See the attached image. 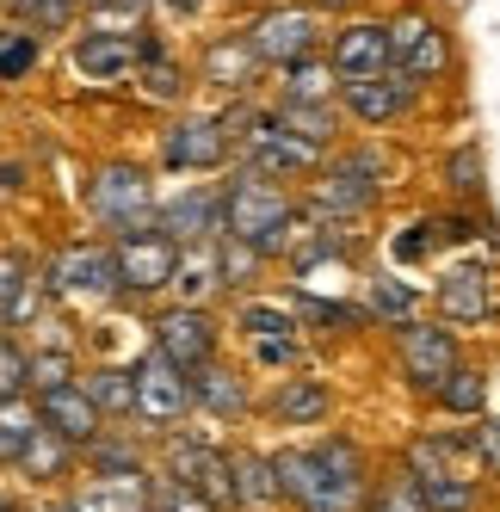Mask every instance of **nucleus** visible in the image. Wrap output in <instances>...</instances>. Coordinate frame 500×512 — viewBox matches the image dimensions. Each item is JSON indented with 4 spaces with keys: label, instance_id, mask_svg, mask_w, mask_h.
<instances>
[{
    "label": "nucleus",
    "instance_id": "52",
    "mask_svg": "<svg viewBox=\"0 0 500 512\" xmlns=\"http://www.w3.org/2000/svg\"><path fill=\"white\" fill-rule=\"evenodd\" d=\"M359 0H309V13H352Z\"/></svg>",
    "mask_w": 500,
    "mask_h": 512
},
{
    "label": "nucleus",
    "instance_id": "2",
    "mask_svg": "<svg viewBox=\"0 0 500 512\" xmlns=\"http://www.w3.org/2000/svg\"><path fill=\"white\" fill-rule=\"evenodd\" d=\"M291 229H297V210L284 198V186H272L260 173H235L223 186V241L266 260V253L291 247Z\"/></svg>",
    "mask_w": 500,
    "mask_h": 512
},
{
    "label": "nucleus",
    "instance_id": "46",
    "mask_svg": "<svg viewBox=\"0 0 500 512\" xmlns=\"http://www.w3.org/2000/svg\"><path fill=\"white\" fill-rule=\"evenodd\" d=\"M25 68H38V38H13V44H0V81H19Z\"/></svg>",
    "mask_w": 500,
    "mask_h": 512
},
{
    "label": "nucleus",
    "instance_id": "30",
    "mask_svg": "<svg viewBox=\"0 0 500 512\" xmlns=\"http://www.w3.org/2000/svg\"><path fill=\"white\" fill-rule=\"evenodd\" d=\"M81 395L99 408V420H130V364H99V371H87Z\"/></svg>",
    "mask_w": 500,
    "mask_h": 512
},
{
    "label": "nucleus",
    "instance_id": "53",
    "mask_svg": "<svg viewBox=\"0 0 500 512\" xmlns=\"http://www.w3.org/2000/svg\"><path fill=\"white\" fill-rule=\"evenodd\" d=\"M75 7H87V13H99V7H105V0H75Z\"/></svg>",
    "mask_w": 500,
    "mask_h": 512
},
{
    "label": "nucleus",
    "instance_id": "4",
    "mask_svg": "<svg viewBox=\"0 0 500 512\" xmlns=\"http://www.w3.org/2000/svg\"><path fill=\"white\" fill-rule=\"evenodd\" d=\"M130 414L149 432H173L192 414V377L149 352L142 364H130Z\"/></svg>",
    "mask_w": 500,
    "mask_h": 512
},
{
    "label": "nucleus",
    "instance_id": "39",
    "mask_svg": "<svg viewBox=\"0 0 500 512\" xmlns=\"http://www.w3.org/2000/svg\"><path fill=\"white\" fill-rule=\"evenodd\" d=\"M371 315L389 321V327L414 321V290H408L402 278H371Z\"/></svg>",
    "mask_w": 500,
    "mask_h": 512
},
{
    "label": "nucleus",
    "instance_id": "13",
    "mask_svg": "<svg viewBox=\"0 0 500 512\" xmlns=\"http://www.w3.org/2000/svg\"><path fill=\"white\" fill-rule=\"evenodd\" d=\"M155 235H167L173 247H192V241H217L223 235V192L192 186L173 204H155Z\"/></svg>",
    "mask_w": 500,
    "mask_h": 512
},
{
    "label": "nucleus",
    "instance_id": "23",
    "mask_svg": "<svg viewBox=\"0 0 500 512\" xmlns=\"http://www.w3.org/2000/svg\"><path fill=\"white\" fill-rule=\"evenodd\" d=\"M198 75L210 87H223V93H247V87H254V75H260V56H254V44H247V38H217V44L204 50Z\"/></svg>",
    "mask_w": 500,
    "mask_h": 512
},
{
    "label": "nucleus",
    "instance_id": "34",
    "mask_svg": "<svg viewBox=\"0 0 500 512\" xmlns=\"http://www.w3.org/2000/svg\"><path fill=\"white\" fill-rule=\"evenodd\" d=\"M81 463H87V475H136V469H142V451L130 445V438L99 432L93 445L81 451Z\"/></svg>",
    "mask_w": 500,
    "mask_h": 512
},
{
    "label": "nucleus",
    "instance_id": "31",
    "mask_svg": "<svg viewBox=\"0 0 500 512\" xmlns=\"http://www.w3.org/2000/svg\"><path fill=\"white\" fill-rule=\"evenodd\" d=\"M38 432H44V426H38V408H31V395L0 401V469H13Z\"/></svg>",
    "mask_w": 500,
    "mask_h": 512
},
{
    "label": "nucleus",
    "instance_id": "9",
    "mask_svg": "<svg viewBox=\"0 0 500 512\" xmlns=\"http://www.w3.org/2000/svg\"><path fill=\"white\" fill-rule=\"evenodd\" d=\"M377 192H383V161H377L371 149H359V155L328 161V173L315 179V210H328V216H359V210L377 204Z\"/></svg>",
    "mask_w": 500,
    "mask_h": 512
},
{
    "label": "nucleus",
    "instance_id": "14",
    "mask_svg": "<svg viewBox=\"0 0 500 512\" xmlns=\"http://www.w3.org/2000/svg\"><path fill=\"white\" fill-rule=\"evenodd\" d=\"M31 408H38V426H44V432H56L62 445H75V451H87L93 438L105 432V420H99L93 401L81 395V383H62V389L31 395Z\"/></svg>",
    "mask_w": 500,
    "mask_h": 512
},
{
    "label": "nucleus",
    "instance_id": "37",
    "mask_svg": "<svg viewBox=\"0 0 500 512\" xmlns=\"http://www.w3.org/2000/svg\"><path fill=\"white\" fill-rule=\"evenodd\" d=\"M136 81H142V99L173 105V99L186 93V68H173V62H161V56H142V62H136Z\"/></svg>",
    "mask_w": 500,
    "mask_h": 512
},
{
    "label": "nucleus",
    "instance_id": "54",
    "mask_svg": "<svg viewBox=\"0 0 500 512\" xmlns=\"http://www.w3.org/2000/svg\"><path fill=\"white\" fill-rule=\"evenodd\" d=\"M0 506H7V494H0Z\"/></svg>",
    "mask_w": 500,
    "mask_h": 512
},
{
    "label": "nucleus",
    "instance_id": "21",
    "mask_svg": "<svg viewBox=\"0 0 500 512\" xmlns=\"http://www.w3.org/2000/svg\"><path fill=\"white\" fill-rule=\"evenodd\" d=\"M149 506V469L136 475H87L75 500H62V512H142Z\"/></svg>",
    "mask_w": 500,
    "mask_h": 512
},
{
    "label": "nucleus",
    "instance_id": "28",
    "mask_svg": "<svg viewBox=\"0 0 500 512\" xmlns=\"http://www.w3.org/2000/svg\"><path fill=\"white\" fill-rule=\"evenodd\" d=\"M13 469L25 475V482H38V488H56L62 475L75 469V445H62L56 432H38V438H31V445H25V457H19Z\"/></svg>",
    "mask_w": 500,
    "mask_h": 512
},
{
    "label": "nucleus",
    "instance_id": "15",
    "mask_svg": "<svg viewBox=\"0 0 500 512\" xmlns=\"http://www.w3.org/2000/svg\"><path fill=\"white\" fill-rule=\"evenodd\" d=\"M241 149H247V173H321V149H309V142H297L291 130H278L272 118H260L254 130L241 136Z\"/></svg>",
    "mask_w": 500,
    "mask_h": 512
},
{
    "label": "nucleus",
    "instance_id": "41",
    "mask_svg": "<svg viewBox=\"0 0 500 512\" xmlns=\"http://www.w3.org/2000/svg\"><path fill=\"white\" fill-rule=\"evenodd\" d=\"M31 309V278H25V260L0 253V321H19Z\"/></svg>",
    "mask_w": 500,
    "mask_h": 512
},
{
    "label": "nucleus",
    "instance_id": "33",
    "mask_svg": "<svg viewBox=\"0 0 500 512\" xmlns=\"http://www.w3.org/2000/svg\"><path fill=\"white\" fill-rule=\"evenodd\" d=\"M433 401H439V408H451V414H482V401H488V377L482 371H470V364H457V371L433 389Z\"/></svg>",
    "mask_w": 500,
    "mask_h": 512
},
{
    "label": "nucleus",
    "instance_id": "3",
    "mask_svg": "<svg viewBox=\"0 0 500 512\" xmlns=\"http://www.w3.org/2000/svg\"><path fill=\"white\" fill-rule=\"evenodd\" d=\"M87 204L112 235H149L155 229V186H149V173L130 167V161L99 167L93 186H87Z\"/></svg>",
    "mask_w": 500,
    "mask_h": 512
},
{
    "label": "nucleus",
    "instance_id": "5",
    "mask_svg": "<svg viewBox=\"0 0 500 512\" xmlns=\"http://www.w3.org/2000/svg\"><path fill=\"white\" fill-rule=\"evenodd\" d=\"M389 68H396L408 87L439 81L445 68H451V38H445V25L426 19V13H402L396 25H389Z\"/></svg>",
    "mask_w": 500,
    "mask_h": 512
},
{
    "label": "nucleus",
    "instance_id": "20",
    "mask_svg": "<svg viewBox=\"0 0 500 512\" xmlns=\"http://www.w3.org/2000/svg\"><path fill=\"white\" fill-rule=\"evenodd\" d=\"M149 56L136 38H124V31H81L75 38V68L87 81H124L136 75V62Z\"/></svg>",
    "mask_w": 500,
    "mask_h": 512
},
{
    "label": "nucleus",
    "instance_id": "51",
    "mask_svg": "<svg viewBox=\"0 0 500 512\" xmlns=\"http://www.w3.org/2000/svg\"><path fill=\"white\" fill-rule=\"evenodd\" d=\"M155 7H161L167 19H192V13L204 7V0H155Z\"/></svg>",
    "mask_w": 500,
    "mask_h": 512
},
{
    "label": "nucleus",
    "instance_id": "6",
    "mask_svg": "<svg viewBox=\"0 0 500 512\" xmlns=\"http://www.w3.org/2000/svg\"><path fill=\"white\" fill-rule=\"evenodd\" d=\"M44 284L56 290L62 303H112L118 297V266H112V247H93V241H75L62 247Z\"/></svg>",
    "mask_w": 500,
    "mask_h": 512
},
{
    "label": "nucleus",
    "instance_id": "50",
    "mask_svg": "<svg viewBox=\"0 0 500 512\" xmlns=\"http://www.w3.org/2000/svg\"><path fill=\"white\" fill-rule=\"evenodd\" d=\"M254 358H260V364H278V371H284V364H297L303 352H297V340H254Z\"/></svg>",
    "mask_w": 500,
    "mask_h": 512
},
{
    "label": "nucleus",
    "instance_id": "25",
    "mask_svg": "<svg viewBox=\"0 0 500 512\" xmlns=\"http://www.w3.org/2000/svg\"><path fill=\"white\" fill-rule=\"evenodd\" d=\"M328 408H334V395L321 377H284L272 395V420L284 426H315V420H328Z\"/></svg>",
    "mask_w": 500,
    "mask_h": 512
},
{
    "label": "nucleus",
    "instance_id": "17",
    "mask_svg": "<svg viewBox=\"0 0 500 512\" xmlns=\"http://www.w3.org/2000/svg\"><path fill=\"white\" fill-rule=\"evenodd\" d=\"M328 68H334V81H371L389 68V25H371V19H352L334 50H328Z\"/></svg>",
    "mask_w": 500,
    "mask_h": 512
},
{
    "label": "nucleus",
    "instance_id": "45",
    "mask_svg": "<svg viewBox=\"0 0 500 512\" xmlns=\"http://www.w3.org/2000/svg\"><path fill=\"white\" fill-rule=\"evenodd\" d=\"M365 512H426V506H420V488L402 475V482H389L383 494H371V500H365Z\"/></svg>",
    "mask_w": 500,
    "mask_h": 512
},
{
    "label": "nucleus",
    "instance_id": "38",
    "mask_svg": "<svg viewBox=\"0 0 500 512\" xmlns=\"http://www.w3.org/2000/svg\"><path fill=\"white\" fill-rule=\"evenodd\" d=\"M142 512H217L204 494H192L186 482H173V475H149V506Z\"/></svg>",
    "mask_w": 500,
    "mask_h": 512
},
{
    "label": "nucleus",
    "instance_id": "24",
    "mask_svg": "<svg viewBox=\"0 0 500 512\" xmlns=\"http://www.w3.org/2000/svg\"><path fill=\"white\" fill-rule=\"evenodd\" d=\"M229 482H235V506H247V512H266L284 500L278 469L266 451H229Z\"/></svg>",
    "mask_w": 500,
    "mask_h": 512
},
{
    "label": "nucleus",
    "instance_id": "42",
    "mask_svg": "<svg viewBox=\"0 0 500 512\" xmlns=\"http://www.w3.org/2000/svg\"><path fill=\"white\" fill-rule=\"evenodd\" d=\"M463 457L476 469H488V475H500V420H476L463 432Z\"/></svg>",
    "mask_w": 500,
    "mask_h": 512
},
{
    "label": "nucleus",
    "instance_id": "10",
    "mask_svg": "<svg viewBox=\"0 0 500 512\" xmlns=\"http://www.w3.org/2000/svg\"><path fill=\"white\" fill-rule=\"evenodd\" d=\"M247 44H254L260 68H291V62L315 56V44H321V19H315L309 7H278V13H266L254 31H247Z\"/></svg>",
    "mask_w": 500,
    "mask_h": 512
},
{
    "label": "nucleus",
    "instance_id": "48",
    "mask_svg": "<svg viewBox=\"0 0 500 512\" xmlns=\"http://www.w3.org/2000/svg\"><path fill=\"white\" fill-rule=\"evenodd\" d=\"M451 186L457 192H482V155L476 149H457L451 155Z\"/></svg>",
    "mask_w": 500,
    "mask_h": 512
},
{
    "label": "nucleus",
    "instance_id": "11",
    "mask_svg": "<svg viewBox=\"0 0 500 512\" xmlns=\"http://www.w3.org/2000/svg\"><path fill=\"white\" fill-rule=\"evenodd\" d=\"M396 358H402V371L420 395H433L451 371H457V340L445 334V327H426V321H402L396 327Z\"/></svg>",
    "mask_w": 500,
    "mask_h": 512
},
{
    "label": "nucleus",
    "instance_id": "44",
    "mask_svg": "<svg viewBox=\"0 0 500 512\" xmlns=\"http://www.w3.org/2000/svg\"><path fill=\"white\" fill-rule=\"evenodd\" d=\"M13 395H25V352L19 340L0 334V401H13Z\"/></svg>",
    "mask_w": 500,
    "mask_h": 512
},
{
    "label": "nucleus",
    "instance_id": "27",
    "mask_svg": "<svg viewBox=\"0 0 500 512\" xmlns=\"http://www.w3.org/2000/svg\"><path fill=\"white\" fill-rule=\"evenodd\" d=\"M192 408L217 414V420H241L247 414V383L217 371V364H204V371H192Z\"/></svg>",
    "mask_w": 500,
    "mask_h": 512
},
{
    "label": "nucleus",
    "instance_id": "8",
    "mask_svg": "<svg viewBox=\"0 0 500 512\" xmlns=\"http://www.w3.org/2000/svg\"><path fill=\"white\" fill-rule=\"evenodd\" d=\"M217 340H223V327L210 321L204 309H180V303H173V309L155 315V358H167L173 371H186V377L217 358Z\"/></svg>",
    "mask_w": 500,
    "mask_h": 512
},
{
    "label": "nucleus",
    "instance_id": "19",
    "mask_svg": "<svg viewBox=\"0 0 500 512\" xmlns=\"http://www.w3.org/2000/svg\"><path fill=\"white\" fill-rule=\"evenodd\" d=\"M340 99H346V112L359 124H389V118H402L414 105V87L396 75V68H383L371 81H340Z\"/></svg>",
    "mask_w": 500,
    "mask_h": 512
},
{
    "label": "nucleus",
    "instance_id": "35",
    "mask_svg": "<svg viewBox=\"0 0 500 512\" xmlns=\"http://www.w3.org/2000/svg\"><path fill=\"white\" fill-rule=\"evenodd\" d=\"M62 383H75V358H68L62 346L25 352V395H44V389H62Z\"/></svg>",
    "mask_w": 500,
    "mask_h": 512
},
{
    "label": "nucleus",
    "instance_id": "26",
    "mask_svg": "<svg viewBox=\"0 0 500 512\" xmlns=\"http://www.w3.org/2000/svg\"><path fill=\"white\" fill-rule=\"evenodd\" d=\"M439 309L451 315V321H488L494 315V297H488V278L476 272V266H457V272H445L439 278Z\"/></svg>",
    "mask_w": 500,
    "mask_h": 512
},
{
    "label": "nucleus",
    "instance_id": "12",
    "mask_svg": "<svg viewBox=\"0 0 500 512\" xmlns=\"http://www.w3.org/2000/svg\"><path fill=\"white\" fill-rule=\"evenodd\" d=\"M173 247L167 235H118V247H112V266H118V290H130V297H149V290H167V278H173Z\"/></svg>",
    "mask_w": 500,
    "mask_h": 512
},
{
    "label": "nucleus",
    "instance_id": "36",
    "mask_svg": "<svg viewBox=\"0 0 500 512\" xmlns=\"http://www.w3.org/2000/svg\"><path fill=\"white\" fill-rule=\"evenodd\" d=\"M241 334L247 340H297V315L278 303H247L241 309Z\"/></svg>",
    "mask_w": 500,
    "mask_h": 512
},
{
    "label": "nucleus",
    "instance_id": "18",
    "mask_svg": "<svg viewBox=\"0 0 500 512\" xmlns=\"http://www.w3.org/2000/svg\"><path fill=\"white\" fill-rule=\"evenodd\" d=\"M167 290L180 297V309H204V297H217L223 290V235L217 241H192V247L173 253Z\"/></svg>",
    "mask_w": 500,
    "mask_h": 512
},
{
    "label": "nucleus",
    "instance_id": "1",
    "mask_svg": "<svg viewBox=\"0 0 500 512\" xmlns=\"http://www.w3.org/2000/svg\"><path fill=\"white\" fill-rule=\"evenodd\" d=\"M278 488L284 500H297L303 512H365L371 482H365V457L346 438H315V445L278 451Z\"/></svg>",
    "mask_w": 500,
    "mask_h": 512
},
{
    "label": "nucleus",
    "instance_id": "22",
    "mask_svg": "<svg viewBox=\"0 0 500 512\" xmlns=\"http://www.w3.org/2000/svg\"><path fill=\"white\" fill-rule=\"evenodd\" d=\"M402 463H408V482H414V488H426V482H451V475H470L463 438H451V432H420Z\"/></svg>",
    "mask_w": 500,
    "mask_h": 512
},
{
    "label": "nucleus",
    "instance_id": "7",
    "mask_svg": "<svg viewBox=\"0 0 500 512\" xmlns=\"http://www.w3.org/2000/svg\"><path fill=\"white\" fill-rule=\"evenodd\" d=\"M173 482H186L192 494H204L210 506H235V482H229V451H217L210 438H192V432H173L167 438V469Z\"/></svg>",
    "mask_w": 500,
    "mask_h": 512
},
{
    "label": "nucleus",
    "instance_id": "43",
    "mask_svg": "<svg viewBox=\"0 0 500 512\" xmlns=\"http://www.w3.org/2000/svg\"><path fill=\"white\" fill-rule=\"evenodd\" d=\"M7 7L19 13V19H31V25H68V19H75V0H7Z\"/></svg>",
    "mask_w": 500,
    "mask_h": 512
},
{
    "label": "nucleus",
    "instance_id": "40",
    "mask_svg": "<svg viewBox=\"0 0 500 512\" xmlns=\"http://www.w3.org/2000/svg\"><path fill=\"white\" fill-rule=\"evenodd\" d=\"M426 512H476V475H451V482H426L420 488Z\"/></svg>",
    "mask_w": 500,
    "mask_h": 512
},
{
    "label": "nucleus",
    "instance_id": "29",
    "mask_svg": "<svg viewBox=\"0 0 500 512\" xmlns=\"http://www.w3.org/2000/svg\"><path fill=\"white\" fill-rule=\"evenodd\" d=\"M334 68H328V56H303V62H291L284 68V105H334Z\"/></svg>",
    "mask_w": 500,
    "mask_h": 512
},
{
    "label": "nucleus",
    "instance_id": "32",
    "mask_svg": "<svg viewBox=\"0 0 500 512\" xmlns=\"http://www.w3.org/2000/svg\"><path fill=\"white\" fill-rule=\"evenodd\" d=\"M272 124H278V130H291L297 142H309V149H328V142H334V124H340V112H334V105H284V99H278Z\"/></svg>",
    "mask_w": 500,
    "mask_h": 512
},
{
    "label": "nucleus",
    "instance_id": "47",
    "mask_svg": "<svg viewBox=\"0 0 500 512\" xmlns=\"http://www.w3.org/2000/svg\"><path fill=\"white\" fill-rule=\"evenodd\" d=\"M254 272H260V253H247V247L223 241V290H229V284H247Z\"/></svg>",
    "mask_w": 500,
    "mask_h": 512
},
{
    "label": "nucleus",
    "instance_id": "49",
    "mask_svg": "<svg viewBox=\"0 0 500 512\" xmlns=\"http://www.w3.org/2000/svg\"><path fill=\"white\" fill-rule=\"evenodd\" d=\"M142 13H149V0H105V7H99V19H118L112 31H124V38H130V25H136Z\"/></svg>",
    "mask_w": 500,
    "mask_h": 512
},
{
    "label": "nucleus",
    "instance_id": "16",
    "mask_svg": "<svg viewBox=\"0 0 500 512\" xmlns=\"http://www.w3.org/2000/svg\"><path fill=\"white\" fill-rule=\"evenodd\" d=\"M229 155V136L217 118H173V130L161 136V161L167 167H180V173H210V167H223Z\"/></svg>",
    "mask_w": 500,
    "mask_h": 512
}]
</instances>
